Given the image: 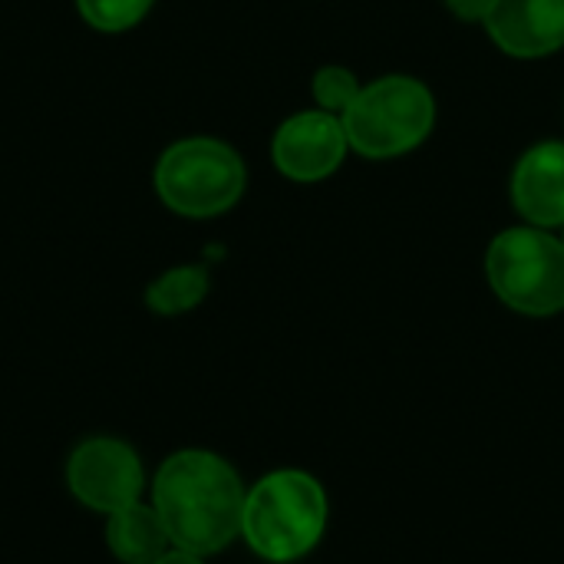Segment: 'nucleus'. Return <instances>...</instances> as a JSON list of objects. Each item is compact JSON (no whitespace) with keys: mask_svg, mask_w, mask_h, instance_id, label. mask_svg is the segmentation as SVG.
<instances>
[{"mask_svg":"<svg viewBox=\"0 0 564 564\" xmlns=\"http://www.w3.org/2000/svg\"><path fill=\"white\" fill-rule=\"evenodd\" d=\"M245 496L235 466L212 449H178L152 479V506L172 545L202 558L241 539Z\"/></svg>","mask_w":564,"mask_h":564,"instance_id":"nucleus-1","label":"nucleus"},{"mask_svg":"<svg viewBox=\"0 0 564 564\" xmlns=\"http://www.w3.org/2000/svg\"><path fill=\"white\" fill-rule=\"evenodd\" d=\"M330 499L317 476L304 469H274L261 476L241 512V542L268 564L307 558L327 535Z\"/></svg>","mask_w":564,"mask_h":564,"instance_id":"nucleus-2","label":"nucleus"},{"mask_svg":"<svg viewBox=\"0 0 564 564\" xmlns=\"http://www.w3.org/2000/svg\"><path fill=\"white\" fill-rule=\"evenodd\" d=\"M436 96L410 73H387L357 93L347 106L344 129L350 152L367 162H390L416 152L436 129Z\"/></svg>","mask_w":564,"mask_h":564,"instance_id":"nucleus-3","label":"nucleus"},{"mask_svg":"<svg viewBox=\"0 0 564 564\" xmlns=\"http://www.w3.org/2000/svg\"><path fill=\"white\" fill-rule=\"evenodd\" d=\"M152 182L169 212L192 221H208L241 202L248 188V169L228 142L192 135L172 142L159 155Z\"/></svg>","mask_w":564,"mask_h":564,"instance_id":"nucleus-4","label":"nucleus"},{"mask_svg":"<svg viewBox=\"0 0 564 564\" xmlns=\"http://www.w3.org/2000/svg\"><path fill=\"white\" fill-rule=\"evenodd\" d=\"M486 281L492 294L522 317H555L564 311V241L535 225L502 228L486 248Z\"/></svg>","mask_w":564,"mask_h":564,"instance_id":"nucleus-5","label":"nucleus"},{"mask_svg":"<svg viewBox=\"0 0 564 564\" xmlns=\"http://www.w3.org/2000/svg\"><path fill=\"white\" fill-rule=\"evenodd\" d=\"M66 486L79 506L112 516L142 499V459L116 436H89L66 459Z\"/></svg>","mask_w":564,"mask_h":564,"instance_id":"nucleus-6","label":"nucleus"},{"mask_svg":"<svg viewBox=\"0 0 564 564\" xmlns=\"http://www.w3.org/2000/svg\"><path fill=\"white\" fill-rule=\"evenodd\" d=\"M350 155L344 119L324 109H301L288 116L271 135V162L274 169L297 182L317 185L340 172Z\"/></svg>","mask_w":564,"mask_h":564,"instance_id":"nucleus-7","label":"nucleus"},{"mask_svg":"<svg viewBox=\"0 0 564 564\" xmlns=\"http://www.w3.org/2000/svg\"><path fill=\"white\" fill-rule=\"evenodd\" d=\"M482 26L506 56L545 59L564 50V0H492Z\"/></svg>","mask_w":564,"mask_h":564,"instance_id":"nucleus-8","label":"nucleus"},{"mask_svg":"<svg viewBox=\"0 0 564 564\" xmlns=\"http://www.w3.org/2000/svg\"><path fill=\"white\" fill-rule=\"evenodd\" d=\"M512 208L525 225L564 228V139H545L525 149L509 178Z\"/></svg>","mask_w":564,"mask_h":564,"instance_id":"nucleus-9","label":"nucleus"},{"mask_svg":"<svg viewBox=\"0 0 564 564\" xmlns=\"http://www.w3.org/2000/svg\"><path fill=\"white\" fill-rule=\"evenodd\" d=\"M106 545L122 564H152L172 549V539L152 502H132L109 516Z\"/></svg>","mask_w":564,"mask_h":564,"instance_id":"nucleus-10","label":"nucleus"},{"mask_svg":"<svg viewBox=\"0 0 564 564\" xmlns=\"http://www.w3.org/2000/svg\"><path fill=\"white\" fill-rule=\"evenodd\" d=\"M212 278L202 264H178L162 271L149 288H145V307L162 317H178L195 311L208 297Z\"/></svg>","mask_w":564,"mask_h":564,"instance_id":"nucleus-11","label":"nucleus"},{"mask_svg":"<svg viewBox=\"0 0 564 564\" xmlns=\"http://www.w3.org/2000/svg\"><path fill=\"white\" fill-rule=\"evenodd\" d=\"M155 0H76L79 17L99 33H126L139 26Z\"/></svg>","mask_w":564,"mask_h":564,"instance_id":"nucleus-12","label":"nucleus"},{"mask_svg":"<svg viewBox=\"0 0 564 564\" xmlns=\"http://www.w3.org/2000/svg\"><path fill=\"white\" fill-rule=\"evenodd\" d=\"M364 89L360 76L350 69V66H340V63H327L314 73L311 79V96H314V106L324 109V112H334V116H344L347 106L357 99V93Z\"/></svg>","mask_w":564,"mask_h":564,"instance_id":"nucleus-13","label":"nucleus"},{"mask_svg":"<svg viewBox=\"0 0 564 564\" xmlns=\"http://www.w3.org/2000/svg\"><path fill=\"white\" fill-rule=\"evenodd\" d=\"M443 3L463 23H482L486 13H489V7H492V0H443Z\"/></svg>","mask_w":564,"mask_h":564,"instance_id":"nucleus-14","label":"nucleus"},{"mask_svg":"<svg viewBox=\"0 0 564 564\" xmlns=\"http://www.w3.org/2000/svg\"><path fill=\"white\" fill-rule=\"evenodd\" d=\"M152 564H205V558L202 555H195V552H185V549H169L162 558H155Z\"/></svg>","mask_w":564,"mask_h":564,"instance_id":"nucleus-15","label":"nucleus"},{"mask_svg":"<svg viewBox=\"0 0 564 564\" xmlns=\"http://www.w3.org/2000/svg\"><path fill=\"white\" fill-rule=\"evenodd\" d=\"M558 235H562V241H564V228H562V231H558Z\"/></svg>","mask_w":564,"mask_h":564,"instance_id":"nucleus-16","label":"nucleus"}]
</instances>
